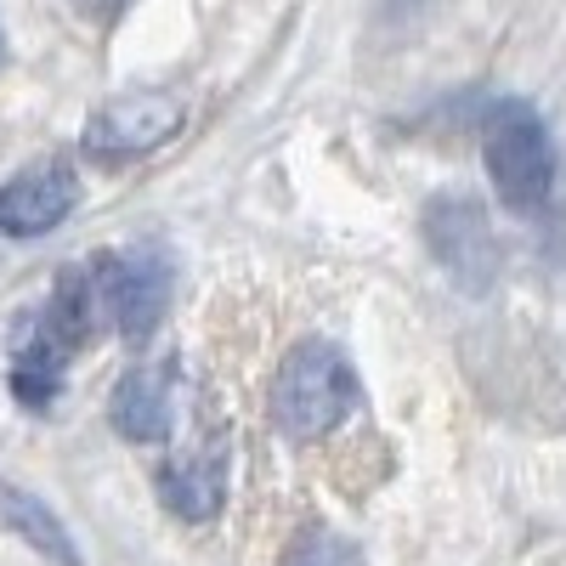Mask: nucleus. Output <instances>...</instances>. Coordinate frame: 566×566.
I'll list each match as a JSON object with an SVG mask.
<instances>
[{"label": "nucleus", "instance_id": "423d86ee", "mask_svg": "<svg viewBox=\"0 0 566 566\" xmlns=\"http://www.w3.org/2000/svg\"><path fill=\"white\" fill-rule=\"evenodd\" d=\"M176 402H181V363L159 357V363H136L125 380L114 386L108 419L125 442H159L176 424Z\"/></svg>", "mask_w": 566, "mask_h": 566}, {"label": "nucleus", "instance_id": "39448f33", "mask_svg": "<svg viewBox=\"0 0 566 566\" xmlns=\"http://www.w3.org/2000/svg\"><path fill=\"white\" fill-rule=\"evenodd\" d=\"M80 199V181L63 159H45V165H29L23 176H12L0 187V232L7 239H40L69 221Z\"/></svg>", "mask_w": 566, "mask_h": 566}, {"label": "nucleus", "instance_id": "f257e3e1", "mask_svg": "<svg viewBox=\"0 0 566 566\" xmlns=\"http://www.w3.org/2000/svg\"><path fill=\"white\" fill-rule=\"evenodd\" d=\"M357 402H363L357 368L340 346H328V340H301L272 374V419L295 442L328 437Z\"/></svg>", "mask_w": 566, "mask_h": 566}, {"label": "nucleus", "instance_id": "9d476101", "mask_svg": "<svg viewBox=\"0 0 566 566\" xmlns=\"http://www.w3.org/2000/svg\"><path fill=\"white\" fill-rule=\"evenodd\" d=\"M0 515L40 549V555H52L57 566H80V555H74V538L63 533V522L52 510H45L34 493H23V488H12V482H0Z\"/></svg>", "mask_w": 566, "mask_h": 566}, {"label": "nucleus", "instance_id": "f03ea898", "mask_svg": "<svg viewBox=\"0 0 566 566\" xmlns=\"http://www.w3.org/2000/svg\"><path fill=\"white\" fill-rule=\"evenodd\" d=\"M482 154H488V176L499 187L504 210L515 216H538L555 193V142L544 130V119L527 103H493L482 119Z\"/></svg>", "mask_w": 566, "mask_h": 566}, {"label": "nucleus", "instance_id": "0eeeda50", "mask_svg": "<svg viewBox=\"0 0 566 566\" xmlns=\"http://www.w3.org/2000/svg\"><path fill=\"white\" fill-rule=\"evenodd\" d=\"M159 499L187 515V522H210L227 499V437L221 431H205L187 453H176L165 470H159Z\"/></svg>", "mask_w": 566, "mask_h": 566}, {"label": "nucleus", "instance_id": "1a4fd4ad", "mask_svg": "<svg viewBox=\"0 0 566 566\" xmlns=\"http://www.w3.org/2000/svg\"><path fill=\"white\" fill-rule=\"evenodd\" d=\"M80 346L63 335V328L34 312L23 328H18V340H12V397L23 408H52L57 391H63V368Z\"/></svg>", "mask_w": 566, "mask_h": 566}, {"label": "nucleus", "instance_id": "6e6552de", "mask_svg": "<svg viewBox=\"0 0 566 566\" xmlns=\"http://www.w3.org/2000/svg\"><path fill=\"white\" fill-rule=\"evenodd\" d=\"M431 250L442 255V266L464 283V290H488L493 283V239H488V216L470 199H442L424 216Z\"/></svg>", "mask_w": 566, "mask_h": 566}, {"label": "nucleus", "instance_id": "7ed1b4c3", "mask_svg": "<svg viewBox=\"0 0 566 566\" xmlns=\"http://www.w3.org/2000/svg\"><path fill=\"white\" fill-rule=\"evenodd\" d=\"M91 290H97V312L103 323H114L125 340H148L170 312V250L165 244H130V250H108L85 266Z\"/></svg>", "mask_w": 566, "mask_h": 566}, {"label": "nucleus", "instance_id": "9b49d317", "mask_svg": "<svg viewBox=\"0 0 566 566\" xmlns=\"http://www.w3.org/2000/svg\"><path fill=\"white\" fill-rule=\"evenodd\" d=\"M283 566H363V555H357V544H352V538H340V533H328V527H306V533L290 544Z\"/></svg>", "mask_w": 566, "mask_h": 566}, {"label": "nucleus", "instance_id": "20e7f679", "mask_svg": "<svg viewBox=\"0 0 566 566\" xmlns=\"http://www.w3.org/2000/svg\"><path fill=\"white\" fill-rule=\"evenodd\" d=\"M187 108L170 91H136V97H114L85 119V154L97 165H130L142 154L165 148L181 130Z\"/></svg>", "mask_w": 566, "mask_h": 566}]
</instances>
